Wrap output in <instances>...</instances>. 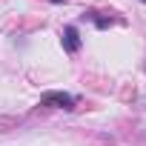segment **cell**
<instances>
[{
	"label": "cell",
	"mask_w": 146,
	"mask_h": 146,
	"mask_svg": "<svg viewBox=\"0 0 146 146\" xmlns=\"http://www.w3.org/2000/svg\"><path fill=\"white\" fill-rule=\"evenodd\" d=\"M60 43H63V52H69V54L80 52L83 40H80V32H78V26H75V23L63 26V32H60Z\"/></svg>",
	"instance_id": "obj_2"
},
{
	"label": "cell",
	"mask_w": 146,
	"mask_h": 146,
	"mask_svg": "<svg viewBox=\"0 0 146 146\" xmlns=\"http://www.w3.org/2000/svg\"><path fill=\"white\" fill-rule=\"evenodd\" d=\"M49 3H66V0H49Z\"/></svg>",
	"instance_id": "obj_4"
},
{
	"label": "cell",
	"mask_w": 146,
	"mask_h": 146,
	"mask_svg": "<svg viewBox=\"0 0 146 146\" xmlns=\"http://www.w3.org/2000/svg\"><path fill=\"white\" fill-rule=\"evenodd\" d=\"M140 3H146V0H140Z\"/></svg>",
	"instance_id": "obj_5"
},
{
	"label": "cell",
	"mask_w": 146,
	"mask_h": 146,
	"mask_svg": "<svg viewBox=\"0 0 146 146\" xmlns=\"http://www.w3.org/2000/svg\"><path fill=\"white\" fill-rule=\"evenodd\" d=\"M86 17H89V20H92L100 32H103V29H109V26H115V23H120L117 17H100L98 12H86V15H83V20H86Z\"/></svg>",
	"instance_id": "obj_3"
},
{
	"label": "cell",
	"mask_w": 146,
	"mask_h": 146,
	"mask_svg": "<svg viewBox=\"0 0 146 146\" xmlns=\"http://www.w3.org/2000/svg\"><path fill=\"white\" fill-rule=\"evenodd\" d=\"M40 106H52V109H66V112H72V109L78 106V98L69 95V92H43Z\"/></svg>",
	"instance_id": "obj_1"
}]
</instances>
